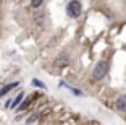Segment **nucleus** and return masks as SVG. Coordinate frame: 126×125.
Wrapping results in <instances>:
<instances>
[{
  "label": "nucleus",
  "mask_w": 126,
  "mask_h": 125,
  "mask_svg": "<svg viewBox=\"0 0 126 125\" xmlns=\"http://www.w3.org/2000/svg\"><path fill=\"white\" fill-rule=\"evenodd\" d=\"M21 101H23V93H19V94H18V96H16V99H15V101H13V104H11V106H10V107H18V104H19V102H21Z\"/></svg>",
  "instance_id": "obj_6"
},
{
  "label": "nucleus",
  "mask_w": 126,
  "mask_h": 125,
  "mask_svg": "<svg viewBox=\"0 0 126 125\" xmlns=\"http://www.w3.org/2000/svg\"><path fill=\"white\" fill-rule=\"evenodd\" d=\"M29 102H31V98H28V99H26V101H24V102H23V104H21V106H19V107H18V109H19V110H23V109H26V107H28V106H29Z\"/></svg>",
  "instance_id": "obj_7"
},
{
  "label": "nucleus",
  "mask_w": 126,
  "mask_h": 125,
  "mask_svg": "<svg viewBox=\"0 0 126 125\" xmlns=\"http://www.w3.org/2000/svg\"><path fill=\"white\" fill-rule=\"evenodd\" d=\"M68 63H70V57H68L66 54L58 55V57H57V60H55V65L57 67H66Z\"/></svg>",
  "instance_id": "obj_3"
},
{
  "label": "nucleus",
  "mask_w": 126,
  "mask_h": 125,
  "mask_svg": "<svg viewBox=\"0 0 126 125\" xmlns=\"http://www.w3.org/2000/svg\"><path fill=\"white\" fill-rule=\"evenodd\" d=\"M66 11H68V16H71V18H78V16L81 15V11H82L81 2H70L68 7H66Z\"/></svg>",
  "instance_id": "obj_2"
},
{
  "label": "nucleus",
  "mask_w": 126,
  "mask_h": 125,
  "mask_svg": "<svg viewBox=\"0 0 126 125\" xmlns=\"http://www.w3.org/2000/svg\"><path fill=\"white\" fill-rule=\"evenodd\" d=\"M32 85L34 86H39V88H45V85H44V83H41L39 80H32Z\"/></svg>",
  "instance_id": "obj_8"
},
{
  "label": "nucleus",
  "mask_w": 126,
  "mask_h": 125,
  "mask_svg": "<svg viewBox=\"0 0 126 125\" xmlns=\"http://www.w3.org/2000/svg\"><path fill=\"white\" fill-rule=\"evenodd\" d=\"M116 107L121 112H126V96H120L118 99H116Z\"/></svg>",
  "instance_id": "obj_4"
},
{
  "label": "nucleus",
  "mask_w": 126,
  "mask_h": 125,
  "mask_svg": "<svg viewBox=\"0 0 126 125\" xmlns=\"http://www.w3.org/2000/svg\"><path fill=\"white\" fill-rule=\"evenodd\" d=\"M36 119H37V117H36V115H34V117H31V119H28V124H32V122H34V120H36Z\"/></svg>",
  "instance_id": "obj_11"
},
{
  "label": "nucleus",
  "mask_w": 126,
  "mask_h": 125,
  "mask_svg": "<svg viewBox=\"0 0 126 125\" xmlns=\"http://www.w3.org/2000/svg\"><path fill=\"white\" fill-rule=\"evenodd\" d=\"M107 73H108V63L105 62V60H100V62L95 65L94 72H92V78L95 81H99V80H102V78L107 76Z\"/></svg>",
  "instance_id": "obj_1"
},
{
  "label": "nucleus",
  "mask_w": 126,
  "mask_h": 125,
  "mask_svg": "<svg viewBox=\"0 0 126 125\" xmlns=\"http://www.w3.org/2000/svg\"><path fill=\"white\" fill-rule=\"evenodd\" d=\"M71 91H73L74 94H78V96H81V94H82V93L79 91V89H76V88H71Z\"/></svg>",
  "instance_id": "obj_10"
},
{
  "label": "nucleus",
  "mask_w": 126,
  "mask_h": 125,
  "mask_svg": "<svg viewBox=\"0 0 126 125\" xmlns=\"http://www.w3.org/2000/svg\"><path fill=\"white\" fill-rule=\"evenodd\" d=\"M31 5H32L34 8H37V7H41V5H42V2H41V0H36V2H32Z\"/></svg>",
  "instance_id": "obj_9"
},
{
  "label": "nucleus",
  "mask_w": 126,
  "mask_h": 125,
  "mask_svg": "<svg viewBox=\"0 0 126 125\" xmlns=\"http://www.w3.org/2000/svg\"><path fill=\"white\" fill-rule=\"evenodd\" d=\"M16 86H18V83H10V85L3 86V88L0 89V98H2V96H3V94H7L8 91H11V89H13V88H16Z\"/></svg>",
  "instance_id": "obj_5"
}]
</instances>
